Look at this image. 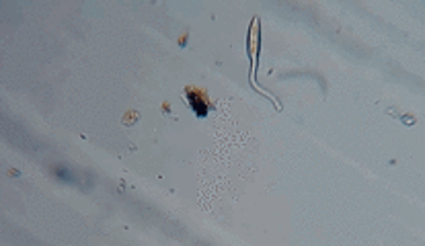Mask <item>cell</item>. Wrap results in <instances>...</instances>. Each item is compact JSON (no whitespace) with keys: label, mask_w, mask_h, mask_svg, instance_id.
I'll return each instance as SVG.
<instances>
[{"label":"cell","mask_w":425,"mask_h":246,"mask_svg":"<svg viewBox=\"0 0 425 246\" xmlns=\"http://www.w3.org/2000/svg\"><path fill=\"white\" fill-rule=\"evenodd\" d=\"M185 95H187V101H189L191 111L195 113L197 117H206V115L212 111V101L208 98V95L203 93V90L193 88V86H187Z\"/></svg>","instance_id":"1"},{"label":"cell","mask_w":425,"mask_h":246,"mask_svg":"<svg viewBox=\"0 0 425 246\" xmlns=\"http://www.w3.org/2000/svg\"><path fill=\"white\" fill-rule=\"evenodd\" d=\"M55 175H58L60 179H68V180L72 179V175H70V170H64V168H62V170H55Z\"/></svg>","instance_id":"2"}]
</instances>
